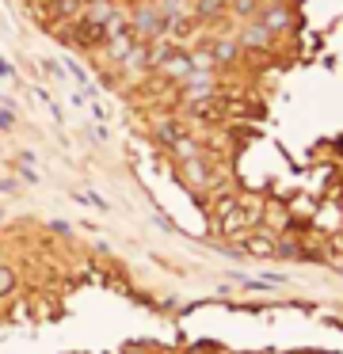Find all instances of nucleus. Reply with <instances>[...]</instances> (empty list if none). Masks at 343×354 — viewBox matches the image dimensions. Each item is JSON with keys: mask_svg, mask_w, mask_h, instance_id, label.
<instances>
[{"mask_svg": "<svg viewBox=\"0 0 343 354\" xmlns=\"http://www.w3.org/2000/svg\"><path fill=\"white\" fill-rule=\"evenodd\" d=\"M0 80H15V69L4 62V57H0Z\"/></svg>", "mask_w": 343, "mask_h": 354, "instance_id": "obj_2", "label": "nucleus"}, {"mask_svg": "<svg viewBox=\"0 0 343 354\" xmlns=\"http://www.w3.org/2000/svg\"><path fill=\"white\" fill-rule=\"evenodd\" d=\"M12 286H15V274H12L8 267H0V293H8Z\"/></svg>", "mask_w": 343, "mask_h": 354, "instance_id": "obj_1", "label": "nucleus"}]
</instances>
